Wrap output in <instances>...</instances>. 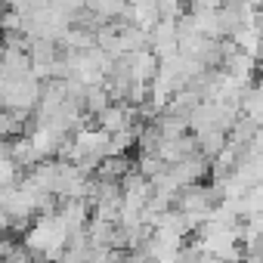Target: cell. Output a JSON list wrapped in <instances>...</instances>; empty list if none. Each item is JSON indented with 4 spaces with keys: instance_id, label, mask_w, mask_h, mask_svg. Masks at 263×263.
Masks as SVG:
<instances>
[{
    "instance_id": "3957f363",
    "label": "cell",
    "mask_w": 263,
    "mask_h": 263,
    "mask_svg": "<svg viewBox=\"0 0 263 263\" xmlns=\"http://www.w3.org/2000/svg\"><path fill=\"white\" fill-rule=\"evenodd\" d=\"M161 167H164V161H161L155 152H143V155H140V174H143V177H155Z\"/></svg>"
},
{
    "instance_id": "7a4b0ae2",
    "label": "cell",
    "mask_w": 263,
    "mask_h": 263,
    "mask_svg": "<svg viewBox=\"0 0 263 263\" xmlns=\"http://www.w3.org/2000/svg\"><path fill=\"white\" fill-rule=\"evenodd\" d=\"M19 180V164L10 155H0V186H10Z\"/></svg>"
},
{
    "instance_id": "6da1fadb",
    "label": "cell",
    "mask_w": 263,
    "mask_h": 263,
    "mask_svg": "<svg viewBox=\"0 0 263 263\" xmlns=\"http://www.w3.org/2000/svg\"><path fill=\"white\" fill-rule=\"evenodd\" d=\"M149 50L158 59H167L177 53V19H158L149 31Z\"/></svg>"
}]
</instances>
